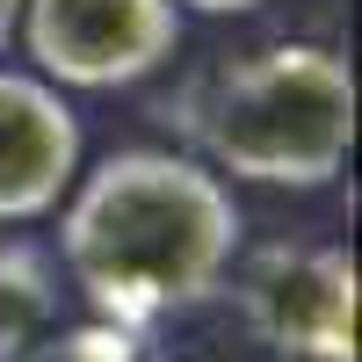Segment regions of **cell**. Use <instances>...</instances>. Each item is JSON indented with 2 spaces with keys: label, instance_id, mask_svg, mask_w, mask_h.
<instances>
[{
  "label": "cell",
  "instance_id": "1",
  "mask_svg": "<svg viewBox=\"0 0 362 362\" xmlns=\"http://www.w3.org/2000/svg\"><path fill=\"white\" fill-rule=\"evenodd\" d=\"M239 247L225 181L181 153H109L73 189L58 254L109 326L167 319L218 290Z\"/></svg>",
  "mask_w": 362,
  "mask_h": 362
},
{
  "label": "cell",
  "instance_id": "2",
  "mask_svg": "<svg viewBox=\"0 0 362 362\" xmlns=\"http://www.w3.org/2000/svg\"><path fill=\"white\" fill-rule=\"evenodd\" d=\"M203 153L239 181L326 189L355 138V80L326 44H268L218 73L196 116Z\"/></svg>",
  "mask_w": 362,
  "mask_h": 362
},
{
  "label": "cell",
  "instance_id": "3",
  "mask_svg": "<svg viewBox=\"0 0 362 362\" xmlns=\"http://www.w3.org/2000/svg\"><path fill=\"white\" fill-rule=\"evenodd\" d=\"M22 44L58 87H131L181 44L174 0H22Z\"/></svg>",
  "mask_w": 362,
  "mask_h": 362
},
{
  "label": "cell",
  "instance_id": "4",
  "mask_svg": "<svg viewBox=\"0 0 362 362\" xmlns=\"http://www.w3.org/2000/svg\"><path fill=\"white\" fill-rule=\"evenodd\" d=\"M239 305L283 362H355V261L334 247H268Z\"/></svg>",
  "mask_w": 362,
  "mask_h": 362
},
{
  "label": "cell",
  "instance_id": "5",
  "mask_svg": "<svg viewBox=\"0 0 362 362\" xmlns=\"http://www.w3.org/2000/svg\"><path fill=\"white\" fill-rule=\"evenodd\" d=\"M80 174V116L51 80L0 73V225L44 218Z\"/></svg>",
  "mask_w": 362,
  "mask_h": 362
},
{
  "label": "cell",
  "instance_id": "6",
  "mask_svg": "<svg viewBox=\"0 0 362 362\" xmlns=\"http://www.w3.org/2000/svg\"><path fill=\"white\" fill-rule=\"evenodd\" d=\"M44 319H51V297H44V268L37 254H0V362L22 355L29 341L44 334Z\"/></svg>",
  "mask_w": 362,
  "mask_h": 362
},
{
  "label": "cell",
  "instance_id": "7",
  "mask_svg": "<svg viewBox=\"0 0 362 362\" xmlns=\"http://www.w3.org/2000/svg\"><path fill=\"white\" fill-rule=\"evenodd\" d=\"M8 362H138V348H131L124 326L102 319V326H58V334H37Z\"/></svg>",
  "mask_w": 362,
  "mask_h": 362
},
{
  "label": "cell",
  "instance_id": "8",
  "mask_svg": "<svg viewBox=\"0 0 362 362\" xmlns=\"http://www.w3.org/2000/svg\"><path fill=\"white\" fill-rule=\"evenodd\" d=\"M174 8H196V15H247L261 0H174Z\"/></svg>",
  "mask_w": 362,
  "mask_h": 362
},
{
  "label": "cell",
  "instance_id": "9",
  "mask_svg": "<svg viewBox=\"0 0 362 362\" xmlns=\"http://www.w3.org/2000/svg\"><path fill=\"white\" fill-rule=\"evenodd\" d=\"M15 22H22V0H0V51H8V37H15Z\"/></svg>",
  "mask_w": 362,
  "mask_h": 362
}]
</instances>
